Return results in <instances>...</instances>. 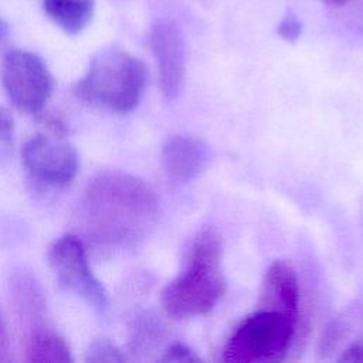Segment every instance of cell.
<instances>
[{"instance_id":"obj_1","label":"cell","mask_w":363,"mask_h":363,"mask_svg":"<svg viewBox=\"0 0 363 363\" xmlns=\"http://www.w3.org/2000/svg\"><path fill=\"white\" fill-rule=\"evenodd\" d=\"M159 214V197L145 180L105 172L89 180L74 217L79 233L94 244L123 250L146 238Z\"/></svg>"},{"instance_id":"obj_2","label":"cell","mask_w":363,"mask_h":363,"mask_svg":"<svg viewBox=\"0 0 363 363\" xmlns=\"http://www.w3.org/2000/svg\"><path fill=\"white\" fill-rule=\"evenodd\" d=\"M224 291L221 238L204 228L193 240L182 274L163 288L160 303L169 316L191 318L210 312Z\"/></svg>"},{"instance_id":"obj_3","label":"cell","mask_w":363,"mask_h":363,"mask_svg":"<svg viewBox=\"0 0 363 363\" xmlns=\"http://www.w3.org/2000/svg\"><path fill=\"white\" fill-rule=\"evenodd\" d=\"M147 79L142 60L118 48L96 54L85 75L77 82L75 94L82 101L125 113L138 106Z\"/></svg>"},{"instance_id":"obj_4","label":"cell","mask_w":363,"mask_h":363,"mask_svg":"<svg viewBox=\"0 0 363 363\" xmlns=\"http://www.w3.org/2000/svg\"><path fill=\"white\" fill-rule=\"evenodd\" d=\"M228 337L223 359L225 362L262 363L282 360L298 335L299 315L259 303Z\"/></svg>"},{"instance_id":"obj_5","label":"cell","mask_w":363,"mask_h":363,"mask_svg":"<svg viewBox=\"0 0 363 363\" xmlns=\"http://www.w3.org/2000/svg\"><path fill=\"white\" fill-rule=\"evenodd\" d=\"M1 82L11 102L24 112L40 115L54 89V79L43 58L27 50L4 55Z\"/></svg>"},{"instance_id":"obj_6","label":"cell","mask_w":363,"mask_h":363,"mask_svg":"<svg viewBox=\"0 0 363 363\" xmlns=\"http://www.w3.org/2000/svg\"><path fill=\"white\" fill-rule=\"evenodd\" d=\"M47 257L58 284L65 291L82 298L102 313L108 311V294L92 274L84 242L78 235L65 234L57 238L50 245Z\"/></svg>"},{"instance_id":"obj_7","label":"cell","mask_w":363,"mask_h":363,"mask_svg":"<svg viewBox=\"0 0 363 363\" xmlns=\"http://www.w3.org/2000/svg\"><path fill=\"white\" fill-rule=\"evenodd\" d=\"M21 155L28 176L48 187L69 184L79 169V156L71 143L44 135L28 139Z\"/></svg>"},{"instance_id":"obj_8","label":"cell","mask_w":363,"mask_h":363,"mask_svg":"<svg viewBox=\"0 0 363 363\" xmlns=\"http://www.w3.org/2000/svg\"><path fill=\"white\" fill-rule=\"evenodd\" d=\"M149 44L156 61L162 94L167 101H173L179 96L184 81L186 58L183 37L176 26L157 23L150 30Z\"/></svg>"},{"instance_id":"obj_9","label":"cell","mask_w":363,"mask_h":363,"mask_svg":"<svg viewBox=\"0 0 363 363\" xmlns=\"http://www.w3.org/2000/svg\"><path fill=\"white\" fill-rule=\"evenodd\" d=\"M211 159L210 147L194 136L174 135L162 149V163L173 183H189L206 170Z\"/></svg>"},{"instance_id":"obj_10","label":"cell","mask_w":363,"mask_h":363,"mask_svg":"<svg viewBox=\"0 0 363 363\" xmlns=\"http://www.w3.org/2000/svg\"><path fill=\"white\" fill-rule=\"evenodd\" d=\"M11 302L24 335L50 326L47 320V299L37 278L28 271H16L10 279Z\"/></svg>"},{"instance_id":"obj_11","label":"cell","mask_w":363,"mask_h":363,"mask_svg":"<svg viewBox=\"0 0 363 363\" xmlns=\"http://www.w3.org/2000/svg\"><path fill=\"white\" fill-rule=\"evenodd\" d=\"M299 296L294 268L285 261L272 262L265 271L259 303L299 315Z\"/></svg>"},{"instance_id":"obj_12","label":"cell","mask_w":363,"mask_h":363,"mask_svg":"<svg viewBox=\"0 0 363 363\" xmlns=\"http://www.w3.org/2000/svg\"><path fill=\"white\" fill-rule=\"evenodd\" d=\"M24 360L31 363H68L72 354L65 339L51 326L24 335Z\"/></svg>"},{"instance_id":"obj_13","label":"cell","mask_w":363,"mask_h":363,"mask_svg":"<svg viewBox=\"0 0 363 363\" xmlns=\"http://www.w3.org/2000/svg\"><path fill=\"white\" fill-rule=\"evenodd\" d=\"M45 16L64 33L77 35L91 23L95 0H41Z\"/></svg>"},{"instance_id":"obj_14","label":"cell","mask_w":363,"mask_h":363,"mask_svg":"<svg viewBox=\"0 0 363 363\" xmlns=\"http://www.w3.org/2000/svg\"><path fill=\"white\" fill-rule=\"evenodd\" d=\"M163 339L164 326L160 319L150 312L136 315L129 325L128 349L136 356H143L153 352L163 342Z\"/></svg>"},{"instance_id":"obj_15","label":"cell","mask_w":363,"mask_h":363,"mask_svg":"<svg viewBox=\"0 0 363 363\" xmlns=\"http://www.w3.org/2000/svg\"><path fill=\"white\" fill-rule=\"evenodd\" d=\"M125 359L121 350L105 337L95 339L85 353L86 362H123Z\"/></svg>"},{"instance_id":"obj_16","label":"cell","mask_w":363,"mask_h":363,"mask_svg":"<svg viewBox=\"0 0 363 363\" xmlns=\"http://www.w3.org/2000/svg\"><path fill=\"white\" fill-rule=\"evenodd\" d=\"M346 329H347V325L342 319H336V320L330 322L328 325L323 336H322L319 353L322 356H326V354L332 353L339 346V343L342 342V339L346 333Z\"/></svg>"},{"instance_id":"obj_17","label":"cell","mask_w":363,"mask_h":363,"mask_svg":"<svg viewBox=\"0 0 363 363\" xmlns=\"http://www.w3.org/2000/svg\"><path fill=\"white\" fill-rule=\"evenodd\" d=\"M159 360L166 363H193L199 362L200 356L196 354L190 347L184 346L183 343H173L163 352Z\"/></svg>"},{"instance_id":"obj_18","label":"cell","mask_w":363,"mask_h":363,"mask_svg":"<svg viewBox=\"0 0 363 363\" xmlns=\"http://www.w3.org/2000/svg\"><path fill=\"white\" fill-rule=\"evenodd\" d=\"M278 34L286 41H295L301 35L302 24L294 13H286L277 27Z\"/></svg>"},{"instance_id":"obj_19","label":"cell","mask_w":363,"mask_h":363,"mask_svg":"<svg viewBox=\"0 0 363 363\" xmlns=\"http://www.w3.org/2000/svg\"><path fill=\"white\" fill-rule=\"evenodd\" d=\"M339 362L363 363V342H356L349 345L340 354Z\"/></svg>"},{"instance_id":"obj_20","label":"cell","mask_w":363,"mask_h":363,"mask_svg":"<svg viewBox=\"0 0 363 363\" xmlns=\"http://www.w3.org/2000/svg\"><path fill=\"white\" fill-rule=\"evenodd\" d=\"M9 360H10V339H9L6 320L0 309V362H9Z\"/></svg>"},{"instance_id":"obj_21","label":"cell","mask_w":363,"mask_h":363,"mask_svg":"<svg viewBox=\"0 0 363 363\" xmlns=\"http://www.w3.org/2000/svg\"><path fill=\"white\" fill-rule=\"evenodd\" d=\"M13 126H14L13 116L7 109L0 106V140L1 142H10Z\"/></svg>"},{"instance_id":"obj_22","label":"cell","mask_w":363,"mask_h":363,"mask_svg":"<svg viewBox=\"0 0 363 363\" xmlns=\"http://www.w3.org/2000/svg\"><path fill=\"white\" fill-rule=\"evenodd\" d=\"M9 35V24L4 18L0 17V41H3Z\"/></svg>"},{"instance_id":"obj_23","label":"cell","mask_w":363,"mask_h":363,"mask_svg":"<svg viewBox=\"0 0 363 363\" xmlns=\"http://www.w3.org/2000/svg\"><path fill=\"white\" fill-rule=\"evenodd\" d=\"M322 1H325V3H328V4H332V6H342V4H345L347 0H322Z\"/></svg>"}]
</instances>
